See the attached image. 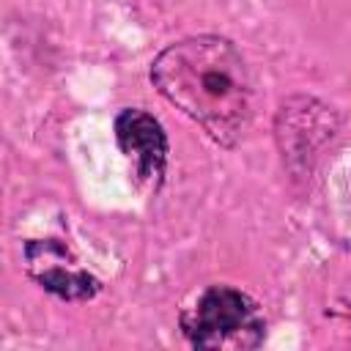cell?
<instances>
[{"label": "cell", "mask_w": 351, "mask_h": 351, "mask_svg": "<svg viewBox=\"0 0 351 351\" xmlns=\"http://www.w3.org/2000/svg\"><path fill=\"white\" fill-rule=\"evenodd\" d=\"M329 134H332V112L315 99H304V96L291 99L277 112V143L288 165H293L296 159L304 162L307 156H315V151Z\"/></svg>", "instance_id": "5"}, {"label": "cell", "mask_w": 351, "mask_h": 351, "mask_svg": "<svg viewBox=\"0 0 351 351\" xmlns=\"http://www.w3.org/2000/svg\"><path fill=\"white\" fill-rule=\"evenodd\" d=\"M181 335L192 348L247 351L266 337V318L261 304L241 288L208 285L178 315Z\"/></svg>", "instance_id": "2"}, {"label": "cell", "mask_w": 351, "mask_h": 351, "mask_svg": "<svg viewBox=\"0 0 351 351\" xmlns=\"http://www.w3.org/2000/svg\"><path fill=\"white\" fill-rule=\"evenodd\" d=\"M27 277L47 293L63 302H88L99 293L101 282L80 266L74 252L58 239H30L22 247Z\"/></svg>", "instance_id": "3"}, {"label": "cell", "mask_w": 351, "mask_h": 351, "mask_svg": "<svg viewBox=\"0 0 351 351\" xmlns=\"http://www.w3.org/2000/svg\"><path fill=\"white\" fill-rule=\"evenodd\" d=\"M112 129H115V143L121 154L132 162L137 186L156 192L165 181L167 151H170L162 123L140 107H126L115 115Z\"/></svg>", "instance_id": "4"}, {"label": "cell", "mask_w": 351, "mask_h": 351, "mask_svg": "<svg viewBox=\"0 0 351 351\" xmlns=\"http://www.w3.org/2000/svg\"><path fill=\"white\" fill-rule=\"evenodd\" d=\"M151 82L222 148H233L250 129V69L225 36L200 33L167 44L151 63Z\"/></svg>", "instance_id": "1"}]
</instances>
